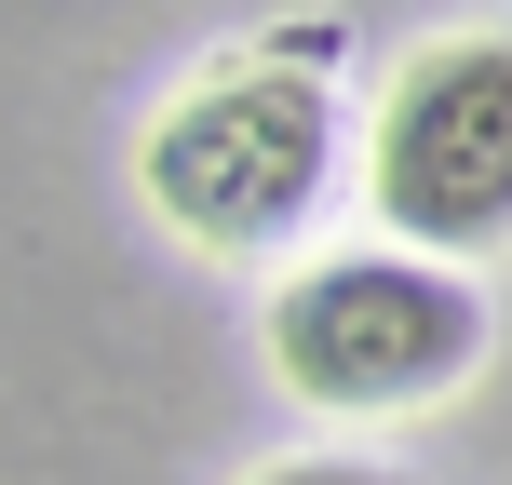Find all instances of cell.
Returning a JSON list of instances; mask_svg holds the SVG:
<instances>
[{
    "label": "cell",
    "mask_w": 512,
    "mask_h": 485,
    "mask_svg": "<svg viewBox=\"0 0 512 485\" xmlns=\"http://www.w3.org/2000/svg\"><path fill=\"white\" fill-rule=\"evenodd\" d=\"M378 230L405 256H499L512 243V41H432L378 108Z\"/></svg>",
    "instance_id": "3"
},
{
    "label": "cell",
    "mask_w": 512,
    "mask_h": 485,
    "mask_svg": "<svg viewBox=\"0 0 512 485\" xmlns=\"http://www.w3.org/2000/svg\"><path fill=\"white\" fill-rule=\"evenodd\" d=\"M243 485H405V472H378V459H270V472H243Z\"/></svg>",
    "instance_id": "4"
},
{
    "label": "cell",
    "mask_w": 512,
    "mask_h": 485,
    "mask_svg": "<svg viewBox=\"0 0 512 485\" xmlns=\"http://www.w3.org/2000/svg\"><path fill=\"white\" fill-rule=\"evenodd\" d=\"M162 230L216 243V256H256L283 230H310V203L337 189V95L310 68H230L203 95H176L135 149Z\"/></svg>",
    "instance_id": "2"
},
{
    "label": "cell",
    "mask_w": 512,
    "mask_h": 485,
    "mask_svg": "<svg viewBox=\"0 0 512 485\" xmlns=\"http://www.w3.org/2000/svg\"><path fill=\"white\" fill-rule=\"evenodd\" d=\"M270 364H283V391H310L337 418H405V405H445L486 364V297L445 256L351 243L270 297Z\"/></svg>",
    "instance_id": "1"
}]
</instances>
